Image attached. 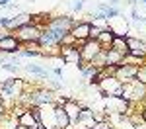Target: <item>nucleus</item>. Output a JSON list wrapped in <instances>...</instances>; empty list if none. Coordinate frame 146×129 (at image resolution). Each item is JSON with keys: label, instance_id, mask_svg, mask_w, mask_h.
I'll return each instance as SVG.
<instances>
[{"label": "nucleus", "instance_id": "30", "mask_svg": "<svg viewBox=\"0 0 146 129\" xmlns=\"http://www.w3.org/2000/svg\"><path fill=\"white\" fill-rule=\"evenodd\" d=\"M119 2H121V0H109L107 4H109V6H113V8H119Z\"/></svg>", "mask_w": 146, "mask_h": 129}, {"label": "nucleus", "instance_id": "17", "mask_svg": "<svg viewBox=\"0 0 146 129\" xmlns=\"http://www.w3.org/2000/svg\"><path fill=\"white\" fill-rule=\"evenodd\" d=\"M55 116H56V127L58 129H68L70 127V119H68L66 112L62 106H56L55 104Z\"/></svg>", "mask_w": 146, "mask_h": 129}, {"label": "nucleus", "instance_id": "25", "mask_svg": "<svg viewBox=\"0 0 146 129\" xmlns=\"http://www.w3.org/2000/svg\"><path fill=\"white\" fill-rule=\"evenodd\" d=\"M92 129H113V125L107 121V119H105V121H96Z\"/></svg>", "mask_w": 146, "mask_h": 129}, {"label": "nucleus", "instance_id": "35", "mask_svg": "<svg viewBox=\"0 0 146 129\" xmlns=\"http://www.w3.org/2000/svg\"><path fill=\"white\" fill-rule=\"evenodd\" d=\"M0 57H2V53H0Z\"/></svg>", "mask_w": 146, "mask_h": 129}, {"label": "nucleus", "instance_id": "28", "mask_svg": "<svg viewBox=\"0 0 146 129\" xmlns=\"http://www.w3.org/2000/svg\"><path fill=\"white\" fill-rule=\"evenodd\" d=\"M8 22H10V16H0V29H6Z\"/></svg>", "mask_w": 146, "mask_h": 129}, {"label": "nucleus", "instance_id": "8", "mask_svg": "<svg viewBox=\"0 0 146 129\" xmlns=\"http://www.w3.org/2000/svg\"><path fill=\"white\" fill-rule=\"evenodd\" d=\"M101 51H103V49H101V45H100V41H98V39H88L84 45L80 47V57H82L84 63H88V65H90L92 59L96 57L98 53H101Z\"/></svg>", "mask_w": 146, "mask_h": 129}, {"label": "nucleus", "instance_id": "5", "mask_svg": "<svg viewBox=\"0 0 146 129\" xmlns=\"http://www.w3.org/2000/svg\"><path fill=\"white\" fill-rule=\"evenodd\" d=\"M41 25H37V23H27V25H22V27H18V29H14L12 35L20 41V43H31V41H39V35H41Z\"/></svg>", "mask_w": 146, "mask_h": 129}, {"label": "nucleus", "instance_id": "23", "mask_svg": "<svg viewBox=\"0 0 146 129\" xmlns=\"http://www.w3.org/2000/svg\"><path fill=\"white\" fill-rule=\"evenodd\" d=\"M98 72H100V69H96L94 65H86V67H84V70H82L80 74H82L84 78H88V80H90L92 76H94V74H98Z\"/></svg>", "mask_w": 146, "mask_h": 129}, {"label": "nucleus", "instance_id": "16", "mask_svg": "<svg viewBox=\"0 0 146 129\" xmlns=\"http://www.w3.org/2000/svg\"><path fill=\"white\" fill-rule=\"evenodd\" d=\"M103 51H105V65H107V67H119V65L123 63L125 55L117 53L115 49H103Z\"/></svg>", "mask_w": 146, "mask_h": 129}, {"label": "nucleus", "instance_id": "7", "mask_svg": "<svg viewBox=\"0 0 146 129\" xmlns=\"http://www.w3.org/2000/svg\"><path fill=\"white\" fill-rule=\"evenodd\" d=\"M39 108V119L43 129H58L56 127V116H55V104H43Z\"/></svg>", "mask_w": 146, "mask_h": 129}, {"label": "nucleus", "instance_id": "20", "mask_svg": "<svg viewBox=\"0 0 146 129\" xmlns=\"http://www.w3.org/2000/svg\"><path fill=\"white\" fill-rule=\"evenodd\" d=\"M18 117L14 116V114H6L4 117H0V129H18Z\"/></svg>", "mask_w": 146, "mask_h": 129}, {"label": "nucleus", "instance_id": "24", "mask_svg": "<svg viewBox=\"0 0 146 129\" xmlns=\"http://www.w3.org/2000/svg\"><path fill=\"white\" fill-rule=\"evenodd\" d=\"M0 69H4V70H8V72H18L20 70V65H16V63H12V61H4V63H0Z\"/></svg>", "mask_w": 146, "mask_h": 129}, {"label": "nucleus", "instance_id": "1", "mask_svg": "<svg viewBox=\"0 0 146 129\" xmlns=\"http://www.w3.org/2000/svg\"><path fill=\"white\" fill-rule=\"evenodd\" d=\"M25 90V78L22 76H14V78H6L0 82V100L2 104L10 110L12 106L20 100V96Z\"/></svg>", "mask_w": 146, "mask_h": 129}, {"label": "nucleus", "instance_id": "4", "mask_svg": "<svg viewBox=\"0 0 146 129\" xmlns=\"http://www.w3.org/2000/svg\"><path fill=\"white\" fill-rule=\"evenodd\" d=\"M121 98H125L127 102H142V100L146 98V86H144V84H140L136 78L125 82Z\"/></svg>", "mask_w": 146, "mask_h": 129}, {"label": "nucleus", "instance_id": "21", "mask_svg": "<svg viewBox=\"0 0 146 129\" xmlns=\"http://www.w3.org/2000/svg\"><path fill=\"white\" fill-rule=\"evenodd\" d=\"M18 123L23 125V127H37V123H35V119H33V116H31L29 110H25L22 116L18 117Z\"/></svg>", "mask_w": 146, "mask_h": 129}, {"label": "nucleus", "instance_id": "32", "mask_svg": "<svg viewBox=\"0 0 146 129\" xmlns=\"http://www.w3.org/2000/svg\"><path fill=\"white\" fill-rule=\"evenodd\" d=\"M8 33H10V31H6V29H0V39H2V37H6Z\"/></svg>", "mask_w": 146, "mask_h": 129}, {"label": "nucleus", "instance_id": "34", "mask_svg": "<svg viewBox=\"0 0 146 129\" xmlns=\"http://www.w3.org/2000/svg\"><path fill=\"white\" fill-rule=\"evenodd\" d=\"M27 129H39V127H27Z\"/></svg>", "mask_w": 146, "mask_h": 129}, {"label": "nucleus", "instance_id": "6", "mask_svg": "<svg viewBox=\"0 0 146 129\" xmlns=\"http://www.w3.org/2000/svg\"><path fill=\"white\" fill-rule=\"evenodd\" d=\"M98 88H100L101 96H121L123 94V82H119L115 76H107V78H101L98 82Z\"/></svg>", "mask_w": 146, "mask_h": 129}, {"label": "nucleus", "instance_id": "12", "mask_svg": "<svg viewBox=\"0 0 146 129\" xmlns=\"http://www.w3.org/2000/svg\"><path fill=\"white\" fill-rule=\"evenodd\" d=\"M20 47H22V43H20L12 33H8L6 37L0 39V53H2V55H16V53L20 51Z\"/></svg>", "mask_w": 146, "mask_h": 129}, {"label": "nucleus", "instance_id": "36", "mask_svg": "<svg viewBox=\"0 0 146 129\" xmlns=\"http://www.w3.org/2000/svg\"><path fill=\"white\" fill-rule=\"evenodd\" d=\"M88 129H92V127H88Z\"/></svg>", "mask_w": 146, "mask_h": 129}, {"label": "nucleus", "instance_id": "29", "mask_svg": "<svg viewBox=\"0 0 146 129\" xmlns=\"http://www.w3.org/2000/svg\"><path fill=\"white\" fill-rule=\"evenodd\" d=\"M6 114H8V108H6L4 104H2V100H0V117H4Z\"/></svg>", "mask_w": 146, "mask_h": 129}, {"label": "nucleus", "instance_id": "15", "mask_svg": "<svg viewBox=\"0 0 146 129\" xmlns=\"http://www.w3.org/2000/svg\"><path fill=\"white\" fill-rule=\"evenodd\" d=\"M23 70L25 72H29V74H35V76H39V78H47V80H51L53 78V74H51V70L45 69V67H41V65H22Z\"/></svg>", "mask_w": 146, "mask_h": 129}, {"label": "nucleus", "instance_id": "26", "mask_svg": "<svg viewBox=\"0 0 146 129\" xmlns=\"http://www.w3.org/2000/svg\"><path fill=\"white\" fill-rule=\"evenodd\" d=\"M101 31H103L101 27H98V25H92V27H90V39H98Z\"/></svg>", "mask_w": 146, "mask_h": 129}, {"label": "nucleus", "instance_id": "33", "mask_svg": "<svg viewBox=\"0 0 146 129\" xmlns=\"http://www.w3.org/2000/svg\"><path fill=\"white\" fill-rule=\"evenodd\" d=\"M18 129H27V127H23V125H18Z\"/></svg>", "mask_w": 146, "mask_h": 129}, {"label": "nucleus", "instance_id": "13", "mask_svg": "<svg viewBox=\"0 0 146 129\" xmlns=\"http://www.w3.org/2000/svg\"><path fill=\"white\" fill-rule=\"evenodd\" d=\"M64 112H66V116L68 119H70V125H74L76 121H78V117H80V112H82V108H84V104L82 102H76L74 98H68L66 102H64Z\"/></svg>", "mask_w": 146, "mask_h": 129}, {"label": "nucleus", "instance_id": "10", "mask_svg": "<svg viewBox=\"0 0 146 129\" xmlns=\"http://www.w3.org/2000/svg\"><path fill=\"white\" fill-rule=\"evenodd\" d=\"M62 63L66 65H78L82 57H80V49H76L74 45H60V57Z\"/></svg>", "mask_w": 146, "mask_h": 129}, {"label": "nucleus", "instance_id": "31", "mask_svg": "<svg viewBox=\"0 0 146 129\" xmlns=\"http://www.w3.org/2000/svg\"><path fill=\"white\" fill-rule=\"evenodd\" d=\"M10 6V0H0V8H8Z\"/></svg>", "mask_w": 146, "mask_h": 129}, {"label": "nucleus", "instance_id": "11", "mask_svg": "<svg viewBox=\"0 0 146 129\" xmlns=\"http://www.w3.org/2000/svg\"><path fill=\"white\" fill-rule=\"evenodd\" d=\"M127 45H129V55L133 57H140L146 59V41L144 39H138V37H127Z\"/></svg>", "mask_w": 146, "mask_h": 129}, {"label": "nucleus", "instance_id": "27", "mask_svg": "<svg viewBox=\"0 0 146 129\" xmlns=\"http://www.w3.org/2000/svg\"><path fill=\"white\" fill-rule=\"evenodd\" d=\"M84 8V0H72V10L74 12H80Z\"/></svg>", "mask_w": 146, "mask_h": 129}, {"label": "nucleus", "instance_id": "19", "mask_svg": "<svg viewBox=\"0 0 146 129\" xmlns=\"http://www.w3.org/2000/svg\"><path fill=\"white\" fill-rule=\"evenodd\" d=\"M113 37H115V33H113L109 27H105L103 31L100 33V37H98V41H100L101 49H111V43H113Z\"/></svg>", "mask_w": 146, "mask_h": 129}, {"label": "nucleus", "instance_id": "3", "mask_svg": "<svg viewBox=\"0 0 146 129\" xmlns=\"http://www.w3.org/2000/svg\"><path fill=\"white\" fill-rule=\"evenodd\" d=\"M101 108L107 116H113V114L127 116L129 114V102L121 96H101Z\"/></svg>", "mask_w": 146, "mask_h": 129}, {"label": "nucleus", "instance_id": "2", "mask_svg": "<svg viewBox=\"0 0 146 129\" xmlns=\"http://www.w3.org/2000/svg\"><path fill=\"white\" fill-rule=\"evenodd\" d=\"M74 23H76V20L70 18V16H55V18L49 20V23H47L45 27L49 29V31H53L55 39L58 41V45H60L62 37H64L66 33H70V29H72Z\"/></svg>", "mask_w": 146, "mask_h": 129}, {"label": "nucleus", "instance_id": "14", "mask_svg": "<svg viewBox=\"0 0 146 129\" xmlns=\"http://www.w3.org/2000/svg\"><path fill=\"white\" fill-rule=\"evenodd\" d=\"M90 27H92L90 22H76L72 25V29H70V35L76 41H80V39H90Z\"/></svg>", "mask_w": 146, "mask_h": 129}, {"label": "nucleus", "instance_id": "22", "mask_svg": "<svg viewBox=\"0 0 146 129\" xmlns=\"http://www.w3.org/2000/svg\"><path fill=\"white\" fill-rule=\"evenodd\" d=\"M136 80L140 82V84H144L146 86V63L144 65H138V69H136Z\"/></svg>", "mask_w": 146, "mask_h": 129}, {"label": "nucleus", "instance_id": "9", "mask_svg": "<svg viewBox=\"0 0 146 129\" xmlns=\"http://www.w3.org/2000/svg\"><path fill=\"white\" fill-rule=\"evenodd\" d=\"M136 69H138L136 65H129V63H121L119 67H115V74H113V76H115V78H117L119 82H123V84H125V82L133 80V78L136 76Z\"/></svg>", "mask_w": 146, "mask_h": 129}, {"label": "nucleus", "instance_id": "18", "mask_svg": "<svg viewBox=\"0 0 146 129\" xmlns=\"http://www.w3.org/2000/svg\"><path fill=\"white\" fill-rule=\"evenodd\" d=\"M127 37H129V35H127ZM127 37H119V35H115V37H113V43H111V49H115V51L121 53V55H129Z\"/></svg>", "mask_w": 146, "mask_h": 129}]
</instances>
